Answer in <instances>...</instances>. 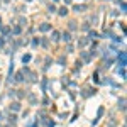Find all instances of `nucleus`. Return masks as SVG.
<instances>
[{
    "label": "nucleus",
    "instance_id": "f257e3e1",
    "mask_svg": "<svg viewBox=\"0 0 127 127\" xmlns=\"http://www.w3.org/2000/svg\"><path fill=\"white\" fill-rule=\"evenodd\" d=\"M119 61H120V66H122V68L126 66V53H120V58H119Z\"/></svg>",
    "mask_w": 127,
    "mask_h": 127
},
{
    "label": "nucleus",
    "instance_id": "f03ea898",
    "mask_svg": "<svg viewBox=\"0 0 127 127\" xmlns=\"http://www.w3.org/2000/svg\"><path fill=\"white\" fill-rule=\"evenodd\" d=\"M85 9H87V5H75V10L76 12H83Z\"/></svg>",
    "mask_w": 127,
    "mask_h": 127
},
{
    "label": "nucleus",
    "instance_id": "7ed1b4c3",
    "mask_svg": "<svg viewBox=\"0 0 127 127\" xmlns=\"http://www.w3.org/2000/svg\"><path fill=\"white\" fill-rule=\"evenodd\" d=\"M39 29H41L42 32H46V31H49V29H51V26H49V24H42V26H41Z\"/></svg>",
    "mask_w": 127,
    "mask_h": 127
},
{
    "label": "nucleus",
    "instance_id": "20e7f679",
    "mask_svg": "<svg viewBox=\"0 0 127 127\" xmlns=\"http://www.w3.org/2000/svg\"><path fill=\"white\" fill-rule=\"evenodd\" d=\"M63 39H64V41H66V42H68V41L71 39V36H69V32H64V34H63Z\"/></svg>",
    "mask_w": 127,
    "mask_h": 127
},
{
    "label": "nucleus",
    "instance_id": "39448f33",
    "mask_svg": "<svg viewBox=\"0 0 127 127\" xmlns=\"http://www.w3.org/2000/svg\"><path fill=\"white\" fill-rule=\"evenodd\" d=\"M51 39H53V41H58V39H59V34L54 31V32H53V37H51Z\"/></svg>",
    "mask_w": 127,
    "mask_h": 127
},
{
    "label": "nucleus",
    "instance_id": "423d86ee",
    "mask_svg": "<svg viewBox=\"0 0 127 127\" xmlns=\"http://www.w3.org/2000/svg\"><path fill=\"white\" fill-rule=\"evenodd\" d=\"M66 14H68L66 7H63V9H59V15H66Z\"/></svg>",
    "mask_w": 127,
    "mask_h": 127
},
{
    "label": "nucleus",
    "instance_id": "0eeeda50",
    "mask_svg": "<svg viewBox=\"0 0 127 127\" xmlns=\"http://www.w3.org/2000/svg\"><path fill=\"white\" fill-rule=\"evenodd\" d=\"M81 58H83V59H85V61H90V56H88V54H87V53H81Z\"/></svg>",
    "mask_w": 127,
    "mask_h": 127
},
{
    "label": "nucleus",
    "instance_id": "6e6552de",
    "mask_svg": "<svg viewBox=\"0 0 127 127\" xmlns=\"http://www.w3.org/2000/svg\"><path fill=\"white\" fill-rule=\"evenodd\" d=\"M10 108H14V110H19V108H20V105H19V103H12V105H10Z\"/></svg>",
    "mask_w": 127,
    "mask_h": 127
},
{
    "label": "nucleus",
    "instance_id": "1a4fd4ad",
    "mask_svg": "<svg viewBox=\"0 0 127 127\" xmlns=\"http://www.w3.org/2000/svg\"><path fill=\"white\" fill-rule=\"evenodd\" d=\"M69 29H71V31H73V29H76V22H73V20H71V22H69Z\"/></svg>",
    "mask_w": 127,
    "mask_h": 127
},
{
    "label": "nucleus",
    "instance_id": "9d476101",
    "mask_svg": "<svg viewBox=\"0 0 127 127\" xmlns=\"http://www.w3.org/2000/svg\"><path fill=\"white\" fill-rule=\"evenodd\" d=\"M87 44H88V39H81L80 41V46H87Z\"/></svg>",
    "mask_w": 127,
    "mask_h": 127
},
{
    "label": "nucleus",
    "instance_id": "9b49d317",
    "mask_svg": "<svg viewBox=\"0 0 127 127\" xmlns=\"http://www.w3.org/2000/svg\"><path fill=\"white\" fill-rule=\"evenodd\" d=\"M22 61H24V63H27V61H31V56H29V54H26V56L22 58Z\"/></svg>",
    "mask_w": 127,
    "mask_h": 127
},
{
    "label": "nucleus",
    "instance_id": "f8f14e48",
    "mask_svg": "<svg viewBox=\"0 0 127 127\" xmlns=\"http://www.w3.org/2000/svg\"><path fill=\"white\" fill-rule=\"evenodd\" d=\"M15 80H17V81H22V80H24V78H22V73H19V75H17V78H15Z\"/></svg>",
    "mask_w": 127,
    "mask_h": 127
},
{
    "label": "nucleus",
    "instance_id": "ddd939ff",
    "mask_svg": "<svg viewBox=\"0 0 127 127\" xmlns=\"http://www.w3.org/2000/svg\"><path fill=\"white\" fill-rule=\"evenodd\" d=\"M97 36H98V34H97L95 31H92V32H90V37H92V39H93V37H97Z\"/></svg>",
    "mask_w": 127,
    "mask_h": 127
},
{
    "label": "nucleus",
    "instance_id": "4468645a",
    "mask_svg": "<svg viewBox=\"0 0 127 127\" xmlns=\"http://www.w3.org/2000/svg\"><path fill=\"white\" fill-rule=\"evenodd\" d=\"M49 12H56V7L54 5H49Z\"/></svg>",
    "mask_w": 127,
    "mask_h": 127
},
{
    "label": "nucleus",
    "instance_id": "2eb2a0df",
    "mask_svg": "<svg viewBox=\"0 0 127 127\" xmlns=\"http://www.w3.org/2000/svg\"><path fill=\"white\" fill-rule=\"evenodd\" d=\"M20 32V27H14V34H19Z\"/></svg>",
    "mask_w": 127,
    "mask_h": 127
},
{
    "label": "nucleus",
    "instance_id": "dca6fc26",
    "mask_svg": "<svg viewBox=\"0 0 127 127\" xmlns=\"http://www.w3.org/2000/svg\"><path fill=\"white\" fill-rule=\"evenodd\" d=\"M64 3H71V0H64Z\"/></svg>",
    "mask_w": 127,
    "mask_h": 127
},
{
    "label": "nucleus",
    "instance_id": "f3484780",
    "mask_svg": "<svg viewBox=\"0 0 127 127\" xmlns=\"http://www.w3.org/2000/svg\"><path fill=\"white\" fill-rule=\"evenodd\" d=\"M41 2H44V0H41Z\"/></svg>",
    "mask_w": 127,
    "mask_h": 127
},
{
    "label": "nucleus",
    "instance_id": "a211bd4d",
    "mask_svg": "<svg viewBox=\"0 0 127 127\" xmlns=\"http://www.w3.org/2000/svg\"><path fill=\"white\" fill-rule=\"evenodd\" d=\"M0 22H2V19H0Z\"/></svg>",
    "mask_w": 127,
    "mask_h": 127
},
{
    "label": "nucleus",
    "instance_id": "6ab92c4d",
    "mask_svg": "<svg viewBox=\"0 0 127 127\" xmlns=\"http://www.w3.org/2000/svg\"><path fill=\"white\" fill-rule=\"evenodd\" d=\"M0 117H2V114H0Z\"/></svg>",
    "mask_w": 127,
    "mask_h": 127
},
{
    "label": "nucleus",
    "instance_id": "aec40b11",
    "mask_svg": "<svg viewBox=\"0 0 127 127\" xmlns=\"http://www.w3.org/2000/svg\"><path fill=\"white\" fill-rule=\"evenodd\" d=\"M26 2H29V0H26Z\"/></svg>",
    "mask_w": 127,
    "mask_h": 127
}]
</instances>
